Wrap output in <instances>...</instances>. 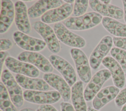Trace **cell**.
<instances>
[{
	"mask_svg": "<svg viewBox=\"0 0 126 111\" xmlns=\"http://www.w3.org/2000/svg\"><path fill=\"white\" fill-rule=\"evenodd\" d=\"M102 16L99 14L92 12L79 17H71L64 20L63 23L68 28L76 31L91 29L100 23Z\"/></svg>",
	"mask_w": 126,
	"mask_h": 111,
	"instance_id": "cell-1",
	"label": "cell"
},
{
	"mask_svg": "<svg viewBox=\"0 0 126 111\" xmlns=\"http://www.w3.org/2000/svg\"><path fill=\"white\" fill-rule=\"evenodd\" d=\"M12 102L7 90L2 82H0V108L2 111H17Z\"/></svg>",
	"mask_w": 126,
	"mask_h": 111,
	"instance_id": "cell-24",
	"label": "cell"
},
{
	"mask_svg": "<svg viewBox=\"0 0 126 111\" xmlns=\"http://www.w3.org/2000/svg\"><path fill=\"white\" fill-rule=\"evenodd\" d=\"M87 111H99L95 110L94 108H93L90 106H89L87 108Z\"/></svg>",
	"mask_w": 126,
	"mask_h": 111,
	"instance_id": "cell-35",
	"label": "cell"
},
{
	"mask_svg": "<svg viewBox=\"0 0 126 111\" xmlns=\"http://www.w3.org/2000/svg\"><path fill=\"white\" fill-rule=\"evenodd\" d=\"M6 67L11 71L32 78H36L39 75V71L33 65L15 58L8 56L5 61Z\"/></svg>",
	"mask_w": 126,
	"mask_h": 111,
	"instance_id": "cell-12",
	"label": "cell"
},
{
	"mask_svg": "<svg viewBox=\"0 0 126 111\" xmlns=\"http://www.w3.org/2000/svg\"><path fill=\"white\" fill-rule=\"evenodd\" d=\"M120 89L116 86H110L101 89L93 99L92 105L95 110H99L109 102L116 98Z\"/></svg>",
	"mask_w": 126,
	"mask_h": 111,
	"instance_id": "cell-19",
	"label": "cell"
},
{
	"mask_svg": "<svg viewBox=\"0 0 126 111\" xmlns=\"http://www.w3.org/2000/svg\"><path fill=\"white\" fill-rule=\"evenodd\" d=\"M15 19V7L10 0H1L0 33H5L10 28Z\"/></svg>",
	"mask_w": 126,
	"mask_h": 111,
	"instance_id": "cell-18",
	"label": "cell"
},
{
	"mask_svg": "<svg viewBox=\"0 0 126 111\" xmlns=\"http://www.w3.org/2000/svg\"><path fill=\"white\" fill-rule=\"evenodd\" d=\"M63 1H65L66 2V3H70V4H72V3L73 2L75 1V0H63Z\"/></svg>",
	"mask_w": 126,
	"mask_h": 111,
	"instance_id": "cell-37",
	"label": "cell"
},
{
	"mask_svg": "<svg viewBox=\"0 0 126 111\" xmlns=\"http://www.w3.org/2000/svg\"><path fill=\"white\" fill-rule=\"evenodd\" d=\"M100 1L104 4H108L110 3V2H111V0H100Z\"/></svg>",
	"mask_w": 126,
	"mask_h": 111,
	"instance_id": "cell-36",
	"label": "cell"
},
{
	"mask_svg": "<svg viewBox=\"0 0 126 111\" xmlns=\"http://www.w3.org/2000/svg\"><path fill=\"white\" fill-rule=\"evenodd\" d=\"M1 80L6 87L13 104L20 107L24 103V95L21 86L8 69H4L1 73Z\"/></svg>",
	"mask_w": 126,
	"mask_h": 111,
	"instance_id": "cell-2",
	"label": "cell"
},
{
	"mask_svg": "<svg viewBox=\"0 0 126 111\" xmlns=\"http://www.w3.org/2000/svg\"><path fill=\"white\" fill-rule=\"evenodd\" d=\"M49 61L63 76L70 86H72L77 80V76L73 67L66 60L57 55H51Z\"/></svg>",
	"mask_w": 126,
	"mask_h": 111,
	"instance_id": "cell-9",
	"label": "cell"
},
{
	"mask_svg": "<svg viewBox=\"0 0 126 111\" xmlns=\"http://www.w3.org/2000/svg\"><path fill=\"white\" fill-rule=\"evenodd\" d=\"M18 59L33 65L45 73H51L53 70L50 61L37 52L23 51L19 54Z\"/></svg>",
	"mask_w": 126,
	"mask_h": 111,
	"instance_id": "cell-10",
	"label": "cell"
},
{
	"mask_svg": "<svg viewBox=\"0 0 126 111\" xmlns=\"http://www.w3.org/2000/svg\"><path fill=\"white\" fill-rule=\"evenodd\" d=\"M44 80L51 87L59 92L64 102H67L71 97L70 86L60 76L53 73H44L43 75Z\"/></svg>",
	"mask_w": 126,
	"mask_h": 111,
	"instance_id": "cell-13",
	"label": "cell"
},
{
	"mask_svg": "<svg viewBox=\"0 0 126 111\" xmlns=\"http://www.w3.org/2000/svg\"><path fill=\"white\" fill-rule=\"evenodd\" d=\"M72 4L65 3L61 6L49 10L41 17V21L45 23H57V22L65 20L73 12Z\"/></svg>",
	"mask_w": 126,
	"mask_h": 111,
	"instance_id": "cell-14",
	"label": "cell"
},
{
	"mask_svg": "<svg viewBox=\"0 0 126 111\" xmlns=\"http://www.w3.org/2000/svg\"><path fill=\"white\" fill-rule=\"evenodd\" d=\"M122 3L124 7V18L126 23V0H122Z\"/></svg>",
	"mask_w": 126,
	"mask_h": 111,
	"instance_id": "cell-33",
	"label": "cell"
},
{
	"mask_svg": "<svg viewBox=\"0 0 126 111\" xmlns=\"http://www.w3.org/2000/svg\"><path fill=\"white\" fill-rule=\"evenodd\" d=\"M101 23L104 28L111 34L116 37H126V24L108 17L103 18Z\"/></svg>",
	"mask_w": 126,
	"mask_h": 111,
	"instance_id": "cell-23",
	"label": "cell"
},
{
	"mask_svg": "<svg viewBox=\"0 0 126 111\" xmlns=\"http://www.w3.org/2000/svg\"><path fill=\"white\" fill-rule=\"evenodd\" d=\"M53 28L58 40L65 44L76 48H82L85 46V39L70 31L62 23H56Z\"/></svg>",
	"mask_w": 126,
	"mask_h": 111,
	"instance_id": "cell-4",
	"label": "cell"
},
{
	"mask_svg": "<svg viewBox=\"0 0 126 111\" xmlns=\"http://www.w3.org/2000/svg\"><path fill=\"white\" fill-rule=\"evenodd\" d=\"M13 45L12 42L9 39H1L0 51H5L10 49Z\"/></svg>",
	"mask_w": 126,
	"mask_h": 111,
	"instance_id": "cell-29",
	"label": "cell"
},
{
	"mask_svg": "<svg viewBox=\"0 0 126 111\" xmlns=\"http://www.w3.org/2000/svg\"><path fill=\"white\" fill-rule=\"evenodd\" d=\"M91 8L102 16L116 20H121L124 18V11L120 8L112 4H106L100 0H89Z\"/></svg>",
	"mask_w": 126,
	"mask_h": 111,
	"instance_id": "cell-17",
	"label": "cell"
},
{
	"mask_svg": "<svg viewBox=\"0 0 126 111\" xmlns=\"http://www.w3.org/2000/svg\"><path fill=\"white\" fill-rule=\"evenodd\" d=\"M114 44L116 47L123 50H126V37L121 38L114 37L113 38Z\"/></svg>",
	"mask_w": 126,
	"mask_h": 111,
	"instance_id": "cell-28",
	"label": "cell"
},
{
	"mask_svg": "<svg viewBox=\"0 0 126 111\" xmlns=\"http://www.w3.org/2000/svg\"><path fill=\"white\" fill-rule=\"evenodd\" d=\"M15 79L19 85L27 90L48 91L49 85L43 79L32 78L21 74H16Z\"/></svg>",
	"mask_w": 126,
	"mask_h": 111,
	"instance_id": "cell-21",
	"label": "cell"
},
{
	"mask_svg": "<svg viewBox=\"0 0 126 111\" xmlns=\"http://www.w3.org/2000/svg\"><path fill=\"white\" fill-rule=\"evenodd\" d=\"M0 111H1V110H0Z\"/></svg>",
	"mask_w": 126,
	"mask_h": 111,
	"instance_id": "cell-40",
	"label": "cell"
},
{
	"mask_svg": "<svg viewBox=\"0 0 126 111\" xmlns=\"http://www.w3.org/2000/svg\"><path fill=\"white\" fill-rule=\"evenodd\" d=\"M110 54L112 57L120 65L125 74H126V51L114 47L111 48Z\"/></svg>",
	"mask_w": 126,
	"mask_h": 111,
	"instance_id": "cell-25",
	"label": "cell"
},
{
	"mask_svg": "<svg viewBox=\"0 0 126 111\" xmlns=\"http://www.w3.org/2000/svg\"><path fill=\"white\" fill-rule=\"evenodd\" d=\"M70 55L81 81L85 83H88L92 77L89 61L87 56L82 50L76 48L70 50Z\"/></svg>",
	"mask_w": 126,
	"mask_h": 111,
	"instance_id": "cell-3",
	"label": "cell"
},
{
	"mask_svg": "<svg viewBox=\"0 0 126 111\" xmlns=\"http://www.w3.org/2000/svg\"><path fill=\"white\" fill-rule=\"evenodd\" d=\"M111 76L110 72L106 69H102L96 72L92 77L84 90L85 100L90 101L93 100L100 90L104 83Z\"/></svg>",
	"mask_w": 126,
	"mask_h": 111,
	"instance_id": "cell-7",
	"label": "cell"
},
{
	"mask_svg": "<svg viewBox=\"0 0 126 111\" xmlns=\"http://www.w3.org/2000/svg\"><path fill=\"white\" fill-rule=\"evenodd\" d=\"M115 103L117 107H121L126 103V87L122 89L115 100Z\"/></svg>",
	"mask_w": 126,
	"mask_h": 111,
	"instance_id": "cell-27",
	"label": "cell"
},
{
	"mask_svg": "<svg viewBox=\"0 0 126 111\" xmlns=\"http://www.w3.org/2000/svg\"><path fill=\"white\" fill-rule=\"evenodd\" d=\"M23 95L24 98L26 101L41 105L55 103L58 102L61 98L60 93L56 90H26L24 91Z\"/></svg>",
	"mask_w": 126,
	"mask_h": 111,
	"instance_id": "cell-5",
	"label": "cell"
},
{
	"mask_svg": "<svg viewBox=\"0 0 126 111\" xmlns=\"http://www.w3.org/2000/svg\"><path fill=\"white\" fill-rule=\"evenodd\" d=\"M113 43V38L110 36H105L101 39L89 58L90 65L93 69H96L99 67L103 59L110 51Z\"/></svg>",
	"mask_w": 126,
	"mask_h": 111,
	"instance_id": "cell-8",
	"label": "cell"
},
{
	"mask_svg": "<svg viewBox=\"0 0 126 111\" xmlns=\"http://www.w3.org/2000/svg\"><path fill=\"white\" fill-rule=\"evenodd\" d=\"M60 106L61 111H75L73 106L68 102H62Z\"/></svg>",
	"mask_w": 126,
	"mask_h": 111,
	"instance_id": "cell-30",
	"label": "cell"
},
{
	"mask_svg": "<svg viewBox=\"0 0 126 111\" xmlns=\"http://www.w3.org/2000/svg\"><path fill=\"white\" fill-rule=\"evenodd\" d=\"M20 111H35L34 109L30 108H25L22 110H21Z\"/></svg>",
	"mask_w": 126,
	"mask_h": 111,
	"instance_id": "cell-34",
	"label": "cell"
},
{
	"mask_svg": "<svg viewBox=\"0 0 126 111\" xmlns=\"http://www.w3.org/2000/svg\"><path fill=\"white\" fill-rule=\"evenodd\" d=\"M0 71L1 73L2 72V67L4 64V62L5 61L6 58H7V56L8 55V53L6 52V51H0Z\"/></svg>",
	"mask_w": 126,
	"mask_h": 111,
	"instance_id": "cell-32",
	"label": "cell"
},
{
	"mask_svg": "<svg viewBox=\"0 0 126 111\" xmlns=\"http://www.w3.org/2000/svg\"><path fill=\"white\" fill-rule=\"evenodd\" d=\"M63 2L61 0H38L28 9L29 16L32 19L42 16L49 10L62 5Z\"/></svg>",
	"mask_w": 126,
	"mask_h": 111,
	"instance_id": "cell-20",
	"label": "cell"
},
{
	"mask_svg": "<svg viewBox=\"0 0 126 111\" xmlns=\"http://www.w3.org/2000/svg\"><path fill=\"white\" fill-rule=\"evenodd\" d=\"M39 108L41 111H58V110L52 105L50 104L41 105Z\"/></svg>",
	"mask_w": 126,
	"mask_h": 111,
	"instance_id": "cell-31",
	"label": "cell"
},
{
	"mask_svg": "<svg viewBox=\"0 0 126 111\" xmlns=\"http://www.w3.org/2000/svg\"><path fill=\"white\" fill-rule=\"evenodd\" d=\"M102 64L110 72L115 86L119 89L122 88L125 84V74L118 62L112 57L106 56L102 60Z\"/></svg>",
	"mask_w": 126,
	"mask_h": 111,
	"instance_id": "cell-15",
	"label": "cell"
},
{
	"mask_svg": "<svg viewBox=\"0 0 126 111\" xmlns=\"http://www.w3.org/2000/svg\"><path fill=\"white\" fill-rule=\"evenodd\" d=\"M35 111H41L40 110V109L39 108H38V109H37V110H36Z\"/></svg>",
	"mask_w": 126,
	"mask_h": 111,
	"instance_id": "cell-39",
	"label": "cell"
},
{
	"mask_svg": "<svg viewBox=\"0 0 126 111\" xmlns=\"http://www.w3.org/2000/svg\"><path fill=\"white\" fill-rule=\"evenodd\" d=\"M71 99L75 111H87V104L84 95L83 82L78 81L71 89Z\"/></svg>",
	"mask_w": 126,
	"mask_h": 111,
	"instance_id": "cell-22",
	"label": "cell"
},
{
	"mask_svg": "<svg viewBox=\"0 0 126 111\" xmlns=\"http://www.w3.org/2000/svg\"><path fill=\"white\" fill-rule=\"evenodd\" d=\"M89 1L86 0H77L75 1V4L73 9V15L74 17H79L83 15L86 13Z\"/></svg>",
	"mask_w": 126,
	"mask_h": 111,
	"instance_id": "cell-26",
	"label": "cell"
},
{
	"mask_svg": "<svg viewBox=\"0 0 126 111\" xmlns=\"http://www.w3.org/2000/svg\"><path fill=\"white\" fill-rule=\"evenodd\" d=\"M121 111H126V103L123 105Z\"/></svg>",
	"mask_w": 126,
	"mask_h": 111,
	"instance_id": "cell-38",
	"label": "cell"
},
{
	"mask_svg": "<svg viewBox=\"0 0 126 111\" xmlns=\"http://www.w3.org/2000/svg\"><path fill=\"white\" fill-rule=\"evenodd\" d=\"M34 29L42 37L49 50L58 53L61 49L59 40L53 29L49 25L40 21H37L32 24Z\"/></svg>",
	"mask_w": 126,
	"mask_h": 111,
	"instance_id": "cell-6",
	"label": "cell"
},
{
	"mask_svg": "<svg viewBox=\"0 0 126 111\" xmlns=\"http://www.w3.org/2000/svg\"><path fill=\"white\" fill-rule=\"evenodd\" d=\"M14 7L15 22L17 28L23 33H31L32 28L26 5L23 1L19 0L15 2Z\"/></svg>",
	"mask_w": 126,
	"mask_h": 111,
	"instance_id": "cell-16",
	"label": "cell"
},
{
	"mask_svg": "<svg viewBox=\"0 0 126 111\" xmlns=\"http://www.w3.org/2000/svg\"><path fill=\"white\" fill-rule=\"evenodd\" d=\"M13 38L19 47L28 51L39 52L47 45L43 40L30 37L19 31L13 33Z\"/></svg>",
	"mask_w": 126,
	"mask_h": 111,
	"instance_id": "cell-11",
	"label": "cell"
}]
</instances>
